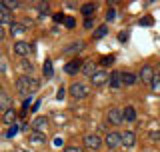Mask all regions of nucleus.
Returning a JSON list of instances; mask_svg holds the SVG:
<instances>
[{
  "label": "nucleus",
  "mask_w": 160,
  "mask_h": 152,
  "mask_svg": "<svg viewBox=\"0 0 160 152\" xmlns=\"http://www.w3.org/2000/svg\"><path fill=\"white\" fill-rule=\"evenodd\" d=\"M34 88H38L36 78H32V76H28V74H22V76H18V78H16V90H18V94L26 96V94L32 92Z\"/></svg>",
  "instance_id": "nucleus-1"
},
{
  "label": "nucleus",
  "mask_w": 160,
  "mask_h": 152,
  "mask_svg": "<svg viewBox=\"0 0 160 152\" xmlns=\"http://www.w3.org/2000/svg\"><path fill=\"white\" fill-rule=\"evenodd\" d=\"M68 92L72 98H86V96L90 94V88H88V84H84V82H72L70 84V88H68Z\"/></svg>",
  "instance_id": "nucleus-2"
},
{
  "label": "nucleus",
  "mask_w": 160,
  "mask_h": 152,
  "mask_svg": "<svg viewBox=\"0 0 160 152\" xmlns=\"http://www.w3.org/2000/svg\"><path fill=\"white\" fill-rule=\"evenodd\" d=\"M14 54L16 56H22V58H26L30 52H32V46H30L28 42H24V40H18V42H14Z\"/></svg>",
  "instance_id": "nucleus-3"
},
{
  "label": "nucleus",
  "mask_w": 160,
  "mask_h": 152,
  "mask_svg": "<svg viewBox=\"0 0 160 152\" xmlns=\"http://www.w3.org/2000/svg\"><path fill=\"white\" fill-rule=\"evenodd\" d=\"M138 80L140 82H144V84H152V80H154V70H152V66H142L140 68V72H138Z\"/></svg>",
  "instance_id": "nucleus-4"
},
{
  "label": "nucleus",
  "mask_w": 160,
  "mask_h": 152,
  "mask_svg": "<svg viewBox=\"0 0 160 152\" xmlns=\"http://www.w3.org/2000/svg\"><path fill=\"white\" fill-rule=\"evenodd\" d=\"M106 120H108L110 124H114V126L122 124V122H124V116H122V110H118V108H110L108 112H106Z\"/></svg>",
  "instance_id": "nucleus-5"
},
{
  "label": "nucleus",
  "mask_w": 160,
  "mask_h": 152,
  "mask_svg": "<svg viewBox=\"0 0 160 152\" xmlns=\"http://www.w3.org/2000/svg\"><path fill=\"white\" fill-rule=\"evenodd\" d=\"M104 144L114 150V148H118V146H122V138H120L118 132H108L106 138H104Z\"/></svg>",
  "instance_id": "nucleus-6"
},
{
  "label": "nucleus",
  "mask_w": 160,
  "mask_h": 152,
  "mask_svg": "<svg viewBox=\"0 0 160 152\" xmlns=\"http://www.w3.org/2000/svg\"><path fill=\"white\" fill-rule=\"evenodd\" d=\"M82 64H84V62H80L78 58H74V60H70L68 64H64V72L70 74V76H74L76 72H80V70H82Z\"/></svg>",
  "instance_id": "nucleus-7"
},
{
  "label": "nucleus",
  "mask_w": 160,
  "mask_h": 152,
  "mask_svg": "<svg viewBox=\"0 0 160 152\" xmlns=\"http://www.w3.org/2000/svg\"><path fill=\"white\" fill-rule=\"evenodd\" d=\"M46 128H48V118H46V116H38V118L32 120V130H34V132H42L44 134Z\"/></svg>",
  "instance_id": "nucleus-8"
},
{
  "label": "nucleus",
  "mask_w": 160,
  "mask_h": 152,
  "mask_svg": "<svg viewBox=\"0 0 160 152\" xmlns=\"http://www.w3.org/2000/svg\"><path fill=\"white\" fill-rule=\"evenodd\" d=\"M108 78H110V74L106 72V70H98V72L94 74L90 80H92V84H94V86H102V84H106V82H108Z\"/></svg>",
  "instance_id": "nucleus-9"
},
{
  "label": "nucleus",
  "mask_w": 160,
  "mask_h": 152,
  "mask_svg": "<svg viewBox=\"0 0 160 152\" xmlns=\"http://www.w3.org/2000/svg\"><path fill=\"white\" fill-rule=\"evenodd\" d=\"M84 144H86L88 148H98V146L102 144V138H100L98 134H86L84 136Z\"/></svg>",
  "instance_id": "nucleus-10"
},
{
  "label": "nucleus",
  "mask_w": 160,
  "mask_h": 152,
  "mask_svg": "<svg viewBox=\"0 0 160 152\" xmlns=\"http://www.w3.org/2000/svg\"><path fill=\"white\" fill-rule=\"evenodd\" d=\"M96 72H98V68H96V62H94V60H86V62L82 64V74L84 76H90V78H92Z\"/></svg>",
  "instance_id": "nucleus-11"
},
{
  "label": "nucleus",
  "mask_w": 160,
  "mask_h": 152,
  "mask_svg": "<svg viewBox=\"0 0 160 152\" xmlns=\"http://www.w3.org/2000/svg\"><path fill=\"white\" fill-rule=\"evenodd\" d=\"M120 138H122V146H126V148H130V146L136 144V134H134V132H128V130L120 134Z\"/></svg>",
  "instance_id": "nucleus-12"
},
{
  "label": "nucleus",
  "mask_w": 160,
  "mask_h": 152,
  "mask_svg": "<svg viewBox=\"0 0 160 152\" xmlns=\"http://www.w3.org/2000/svg\"><path fill=\"white\" fill-rule=\"evenodd\" d=\"M84 50V42H72L68 48H64V56H72V54H78Z\"/></svg>",
  "instance_id": "nucleus-13"
},
{
  "label": "nucleus",
  "mask_w": 160,
  "mask_h": 152,
  "mask_svg": "<svg viewBox=\"0 0 160 152\" xmlns=\"http://www.w3.org/2000/svg\"><path fill=\"white\" fill-rule=\"evenodd\" d=\"M108 84H110V88H120V86H122V72H116V70H114L108 78Z\"/></svg>",
  "instance_id": "nucleus-14"
},
{
  "label": "nucleus",
  "mask_w": 160,
  "mask_h": 152,
  "mask_svg": "<svg viewBox=\"0 0 160 152\" xmlns=\"http://www.w3.org/2000/svg\"><path fill=\"white\" fill-rule=\"evenodd\" d=\"M24 32H26V24H20V22H12V24H10V34H12L14 38L22 36Z\"/></svg>",
  "instance_id": "nucleus-15"
},
{
  "label": "nucleus",
  "mask_w": 160,
  "mask_h": 152,
  "mask_svg": "<svg viewBox=\"0 0 160 152\" xmlns=\"http://www.w3.org/2000/svg\"><path fill=\"white\" fill-rule=\"evenodd\" d=\"M10 108H12V98H10L6 92H2L0 94V110L6 112V110H10Z\"/></svg>",
  "instance_id": "nucleus-16"
},
{
  "label": "nucleus",
  "mask_w": 160,
  "mask_h": 152,
  "mask_svg": "<svg viewBox=\"0 0 160 152\" xmlns=\"http://www.w3.org/2000/svg\"><path fill=\"white\" fill-rule=\"evenodd\" d=\"M138 82V76L132 72H122V86H134Z\"/></svg>",
  "instance_id": "nucleus-17"
},
{
  "label": "nucleus",
  "mask_w": 160,
  "mask_h": 152,
  "mask_svg": "<svg viewBox=\"0 0 160 152\" xmlns=\"http://www.w3.org/2000/svg\"><path fill=\"white\" fill-rule=\"evenodd\" d=\"M28 138H30V144H44L46 142V136H44L42 132H34V130L30 132Z\"/></svg>",
  "instance_id": "nucleus-18"
},
{
  "label": "nucleus",
  "mask_w": 160,
  "mask_h": 152,
  "mask_svg": "<svg viewBox=\"0 0 160 152\" xmlns=\"http://www.w3.org/2000/svg\"><path fill=\"white\" fill-rule=\"evenodd\" d=\"M0 22H12V14L4 6V2H0Z\"/></svg>",
  "instance_id": "nucleus-19"
},
{
  "label": "nucleus",
  "mask_w": 160,
  "mask_h": 152,
  "mask_svg": "<svg viewBox=\"0 0 160 152\" xmlns=\"http://www.w3.org/2000/svg\"><path fill=\"white\" fill-rule=\"evenodd\" d=\"M80 12H82L84 14V16H92V14L94 12H96V4H94V2H88V4H82V6H80Z\"/></svg>",
  "instance_id": "nucleus-20"
},
{
  "label": "nucleus",
  "mask_w": 160,
  "mask_h": 152,
  "mask_svg": "<svg viewBox=\"0 0 160 152\" xmlns=\"http://www.w3.org/2000/svg\"><path fill=\"white\" fill-rule=\"evenodd\" d=\"M122 116L128 122H134V120H136V110H134V106H126V108L122 110Z\"/></svg>",
  "instance_id": "nucleus-21"
},
{
  "label": "nucleus",
  "mask_w": 160,
  "mask_h": 152,
  "mask_svg": "<svg viewBox=\"0 0 160 152\" xmlns=\"http://www.w3.org/2000/svg\"><path fill=\"white\" fill-rule=\"evenodd\" d=\"M2 122H6V124H14V122H16V110H14V108L6 110V112L2 114Z\"/></svg>",
  "instance_id": "nucleus-22"
},
{
  "label": "nucleus",
  "mask_w": 160,
  "mask_h": 152,
  "mask_svg": "<svg viewBox=\"0 0 160 152\" xmlns=\"http://www.w3.org/2000/svg\"><path fill=\"white\" fill-rule=\"evenodd\" d=\"M106 34H108V26H106V24H102V26H98L96 30H94V38H96V40L104 38Z\"/></svg>",
  "instance_id": "nucleus-23"
},
{
  "label": "nucleus",
  "mask_w": 160,
  "mask_h": 152,
  "mask_svg": "<svg viewBox=\"0 0 160 152\" xmlns=\"http://www.w3.org/2000/svg\"><path fill=\"white\" fill-rule=\"evenodd\" d=\"M150 88H152L154 94H160V72L154 74V80H152V84H150Z\"/></svg>",
  "instance_id": "nucleus-24"
},
{
  "label": "nucleus",
  "mask_w": 160,
  "mask_h": 152,
  "mask_svg": "<svg viewBox=\"0 0 160 152\" xmlns=\"http://www.w3.org/2000/svg\"><path fill=\"white\" fill-rule=\"evenodd\" d=\"M52 74H54L52 60H46V62H44V76H46V78H52Z\"/></svg>",
  "instance_id": "nucleus-25"
},
{
  "label": "nucleus",
  "mask_w": 160,
  "mask_h": 152,
  "mask_svg": "<svg viewBox=\"0 0 160 152\" xmlns=\"http://www.w3.org/2000/svg\"><path fill=\"white\" fill-rule=\"evenodd\" d=\"M4 6H6L8 10H16V8L20 6V4L16 2V0H6V2H4Z\"/></svg>",
  "instance_id": "nucleus-26"
},
{
  "label": "nucleus",
  "mask_w": 160,
  "mask_h": 152,
  "mask_svg": "<svg viewBox=\"0 0 160 152\" xmlns=\"http://www.w3.org/2000/svg\"><path fill=\"white\" fill-rule=\"evenodd\" d=\"M112 62H114V56H112V54H108V56H104L102 60H100V64H102V66H110Z\"/></svg>",
  "instance_id": "nucleus-27"
},
{
  "label": "nucleus",
  "mask_w": 160,
  "mask_h": 152,
  "mask_svg": "<svg viewBox=\"0 0 160 152\" xmlns=\"http://www.w3.org/2000/svg\"><path fill=\"white\" fill-rule=\"evenodd\" d=\"M38 10H40V18H44V16H46V10H48V4L46 2H40L38 4Z\"/></svg>",
  "instance_id": "nucleus-28"
},
{
  "label": "nucleus",
  "mask_w": 160,
  "mask_h": 152,
  "mask_svg": "<svg viewBox=\"0 0 160 152\" xmlns=\"http://www.w3.org/2000/svg\"><path fill=\"white\" fill-rule=\"evenodd\" d=\"M152 24H154V18H150V16L140 18V26H152Z\"/></svg>",
  "instance_id": "nucleus-29"
},
{
  "label": "nucleus",
  "mask_w": 160,
  "mask_h": 152,
  "mask_svg": "<svg viewBox=\"0 0 160 152\" xmlns=\"http://www.w3.org/2000/svg\"><path fill=\"white\" fill-rule=\"evenodd\" d=\"M114 18H116V10H114V8H110L108 12H106V22H112Z\"/></svg>",
  "instance_id": "nucleus-30"
},
{
  "label": "nucleus",
  "mask_w": 160,
  "mask_h": 152,
  "mask_svg": "<svg viewBox=\"0 0 160 152\" xmlns=\"http://www.w3.org/2000/svg\"><path fill=\"white\" fill-rule=\"evenodd\" d=\"M16 132H18V124H12V126H10V130L6 132V136H8V138H12Z\"/></svg>",
  "instance_id": "nucleus-31"
},
{
  "label": "nucleus",
  "mask_w": 160,
  "mask_h": 152,
  "mask_svg": "<svg viewBox=\"0 0 160 152\" xmlns=\"http://www.w3.org/2000/svg\"><path fill=\"white\" fill-rule=\"evenodd\" d=\"M64 96H66V88H64V86H60L58 92H56V98L58 100H64Z\"/></svg>",
  "instance_id": "nucleus-32"
},
{
  "label": "nucleus",
  "mask_w": 160,
  "mask_h": 152,
  "mask_svg": "<svg viewBox=\"0 0 160 152\" xmlns=\"http://www.w3.org/2000/svg\"><path fill=\"white\" fill-rule=\"evenodd\" d=\"M66 26H68V28H74V26H76V20H74L72 16H68V18H66Z\"/></svg>",
  "instance_id": "nucleus-33"
},
{
  "label": "nucleus",
  "mask_w": 160,
  "mask_h": 152,
  "mask_svg": "<svg viewBox=\"0 0 160 152\" xmlns=\"http://www.w3.org/2000/svg\"><path fill=\"white\" fill-rule=\"evenodd\" d=\"M22 68L26 70V72H32V70H34V66H32V64H30V62H26V60H24V62H22Z\"/></svg>",
  "instance_id": "nucleus-34"
},
{
  "label": "nucleus",
  "mask_w": 160,
  "mask_h": 152,
  "mask_svg": "<svg viewBox=\"0 0 160 152\" xmlns=\"http://www.w3.org/2000/svg\"><path fill=\"white\" fill-rule=\"evenodd\" d=\"M54 20H56V22H66V18H64V14H62V12L54 14Z\"/></svg>",
  "instance_id": "nucleus-35"
},
{
  "label": "nucleus",
  "mask_w": 160,
  "mask_h": 152,
  "mask_svg": "<svg viewBox=\"0 0 160 152\" xmlns=\"http://www.w3.org/2000/svg\"><path fill=\"white\" fill-rule=\"evenodd\" d=\"M64 152H82V148H78V146H68V148H64Z\"/></svg>",
  "instance_id": "nucleus-36"
},
{
  "label": "nucleus",
  "mask_w": 160,
  "mask_h": 152,
  "mask_svg": "<svg viewBox=\"0 0 160 152\" xmlns=\"http://www.w3.org/2000/svg\"><path fill=\"white\" fill-rule=\"evenodd\" d=\"M4 36H6V30H4V26H2V24H0V40H2Z\"/></svg>",
  "instance_id": "nucleus-37"
},
{
  "label": "nucleus",
  "mask_w": 160,
  "mask_h": 152,
  "mask_svg": "<svg viewBox=\"0 0 160 152\" xmlns=\"http://www.w3.org/2000/svg\"><path fill=\"white\" fill-rule=\"evenodd\" d=\"M84 26H86V28H92V18H86V22H84Z\"/></svg>",
  "instance_id": "nucleus-38"
},
{
  "label": "nucleus",
  "mask_w": 160,
  "mask_h": 152,
  "mask_svg": "<svg viewBox=\"0 0 160 152\" xmlns=\"http://www.w3.org/2000/svg\"><path fill=\"white\" fill-rule=\"evenodd\" d=\"M118 40H120V42H126V32H122V34H120Z\"/></svg>",
  "instance_id": "nucleus-39"
},
{
  "label": "nucleus",
  "mask_w": 160,
  "mask_h": 152,
  "mask_svg": "<svg viewBox=\"0 0 160 152\" xmlns=\"http://www.w3.org/2000/svg\"><path fill=\"white\" fill-rule=\"evenodd\" d=\"M0 70H2V72L6 70V66H4V62H0Z\"/></svg>",
  "instance_id": "nucleus-40"
},
{
  "label": "nucleus",
  "mask_w": 160,
  "mask_h": 152,
  "mask_svg": "<svg viewBox=\"0 0 160 152\" xmlns=\"http://www.w3.org/2000/svg\"><path fill=\"white\" fill-rule=\"evenodd\" d=\"M2 92H4V90H2V86H0V94H2Z\"/></svg>",
  "instance_id": "nucleus-41"
}]
</instances>
